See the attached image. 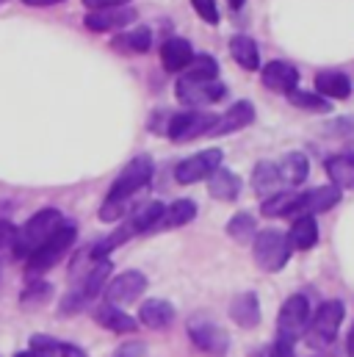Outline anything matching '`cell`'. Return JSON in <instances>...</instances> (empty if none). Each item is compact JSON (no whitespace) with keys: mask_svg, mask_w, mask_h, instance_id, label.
<instances>
[{"mask_svg":"<svg viewBox=\"0 0 354 357\" xmlns=\"http://www.w3.org/2000/svg\"><path fill=\"white\" fill-rule=\"evenodd\" d=\"M67 225V219L61 216V211H56V208H45V211H39V213H33L28 222H25V227L22 230H17V238H14V255H20V258H31L53 233H59L61 227Z\"/></svg>","mask_w":354,"mask_h":357,"instance_id":"obj_1","label":"cell"},{"mask_svg":"<svg viewBox=\"0 0 354 357\" xmlns=\"http://www.w3.org/2000/svg\"><path fill=\"white\" fill-rule=\"evenodd\" d=\"M310 327V302L302 294H293L285 299V305L279 307L277 316V341L293 344L299 341Z\"/></svg>","mask_w":354,"mask_h":357,"instance_id":"obj_2","label":"cell"},{"mask_svg":"<svg viewBox=\"0 0 354 357\" xmlns=\"http://www.w3.org/2000/svg\"><path fill=\"white\" fill-rule=\"evenodd\" d=\"M344 316H346V307L341 299H330L324 302L316 316H310V327H307V344L310 347H327L338 338V330L344 324Z\"/></svg>","mask_w":354,"mask_h":357,"instance_id":"obj_3","label":"cell"},{"mask_svg":"<svg viewBox=\"0 0 354 357\" xmlns=\"http://www.w3.org/2000/svg\"><path fill=\"white\" fill-rule=\"evenodd\" d=\"M291 241L285 233L279 230H263L255 236V244H252V252H255V261L263 271H279L285 268V264L291 261Z\"/></svg>","mask_w":354,"mask_h":357,"instance_id":"obj_4","label":"cell"},{"mask_svg":"<svg viewBox=\"0 0 354 357\" xmlns=\"http://www.w3.org/2000/svg\"><path fill=\"white\" fill-rule=\"evenodd\" d=\"M75 227L72 225H64L59 233H53L31 258H28V271L31 274H42V271H47V268H53L67 252H70V247L75 244Z\"/></svg>","mask_w":354,"mask_h":357,"instance_id":"obj_5","label":"cell"},{"mask_svg":"<svg viewBox=\"0 0 354 357\" xmlns=\"http://www.w3.org/2000/svg\"><path fill=\"white\" fill-rule=\"evenodd\" d=\"M150 178H153V161H150L147 155L133 158V161L119 172V178L114 180V185H111V191H108V199H111V202H128V197H133L141 185H147Z\"/></svg>","mask_w":354,"mask_h":357,"instance_id":"obj_6","label":"cell"},{"mask_svg":"<svg viewBox=\"0 0 354 357\" xmlns=\"http://www.w3.org/2000/svg\"><path fill=\"white\" fill-rule=\"evenodd\" d=\"M188 338L194 341L197 349L213 357H224L230 349V335L210 319H191L188 321Z\"/></svg>","mask_w":354,"mask_h":357,"instance_id":"obj_7","label":"cell"},{"mask_svg":"<svg viewBox=\"0 0 354 357\" xmlns=\"http://www.w3.org/2000/svg\"><path fill=\"white\" fill-rule=\"evenodd\" d=\"M222 167V150H199L197 155L180 161L175 169V178L180 185H191V183H199V180H208L216 169Z\"/></svg>","mask_w":354,"mask_h":357,"instance_id":"obj_8","label":"cell"},{"mask_svg":"<svg viewBox=\"0 0 354 357\" xmlns=\"http://www.w3.org/2000/svg\"><path fill=\"white\" fill-rule=\"evenodd\" d=\"M147 291V277L141 271H122L114 280H108L105 285V299L108 305H128L133 299H139Z\"/></svg>","mask_w":354,"mask_h":357,"instance_id":"obj_9","label":"cell"},{"mask_svg":"<svg viewBox=\"0 0 354 357\" xmlns=\"http://www.w3.org/2000/svg\"><path fill=\"white\" fill-rule=\"evenodd\" d=\"M177 100L185 105H208L224 97V86L219 81H194V78H183L177 81Z\"/></svg>","mask_w":354,"mask_h":357,"instance_id":"obj_10","label":"cell"},{"mask_svg":"<svg viewBox=\"0 0 354 357\" xmlns=\"http://www.w3.org/2000/svg\"><path fill=\"white\" fill-rule=\"evenodd\" d=\"M216 116L213 114H199V111H188V114H177L169 122V139L172 142H191L202 133H208L213 128Z\"/></svg>","mask_w":354,"mask_h":357,"instance_id":"obj_11","label":"cell"},{"mask_svg":"<svg viewBox=\"0 0 354 357\" xmlns=\"http://www.w3.org/2000/svg\"><path fill=\"white\" fill-rule=\"evenodd\" d=\"M341 188L338 185H318L310 191H299V205H296V216H313V213H324L330 208H335L341 202Z\"/></svg>","mask_w":354,"mask_h":357,"instance_id":"obj_12","label":"cell"},{"mask_svg":"<svg viewBox=\"0 0 354 357\" xmlns=\"http://www.w3.org/2000/svg\"><path fill=\"white\" fill-rule=\"evenodd\" d=\"M252 119H255V105H252L249 100H241V102L230 105L222 116H216V122H213V128L208 130V136H227V133H233V130L247 128Z\"/></svg>","mask_w":354,"mask_h":357,"instance_id":"obj_13","label":"cell"},{"mask_svg":"<svg viewBox=\"0 0 354 357\" xmlns=\"http://www.w3.org/2000/svg\"><path fill=\"white\" fill-rule=\"evenodd\" d=\"M263 78V86L271 91H279V94H291L299 84V70L288 61H268L261 73Z\"/></svg>","mask_w":354,"mask_h":357,"instance_id":"obj_14","label":"cell"},{"mask_svg":"<svg viewBox=\"0 0 354 357\" xmlns=\"http://www.w3.org/2000/svg\"><path fill=\"white\" fill-rule=\"evenodd\" d=\"M136 20V11L133 8H125V6H116V8H100V11H88L86 17V28L88 31H114V28H122L128 22Z\"/></svg>","mask_w":354,"mask_h":357,"instance_id":"obj_15","label":"cell"},{"mask_svg":"<svg viewBox=\"0 0 354 357\" xmlns=\"http://www.w3.org/2000/svg\"><path fill=\"white\" fill-rule=\"evenodd\" d=\"M230 319L238 327H244V330L258 327V321H261V302H258V296L255 294H238L233 299V305H230Z\"/></svg>","mask_w":354,"mask_h":357,"instance_id":"obj_16","label":"cell"},{"mask_svg":"<svg viewBox=\"0 0 354 357\" xmlns=\"http://www.w3.org/2000/svg\"><path fill=\"white\" fill-rule=\"evenodd\" d=\"M316 91L327 100H346L352 94V81L338 70H324L316 75Z\"/></svg>","mask_w":354,"mask_h":357,"instance_id":"obj_17","label":"cell"},{"mask_svg":"<svg viewBox=\"0 0 354 357\" xmlns=\"http://www.w3.org/2000/svg\"><path fill=\"white\" fill-rule=\"evenodd\" d=\"M277 172H279V180H282V188H293L299 183L307 180V172H310V164L302 153H288L277 161Z\"/></svg>","mask_w":354,"mask_h":357,"instance_id":"obj_18","label":"cell"},{"mask_svg":"<svg viewBox=\"0 0 354 357\" xmlns=\"http://www.w3.org/2000/svg\"><path fill=\"white\" fill-rule=\"evenodd\" d=\"M139 321L150 330H164L175 321V307L167 302V299H150L141 305L139 310Z\"/></svg>","mask_w":354,"mask_h":357,"instance_id":"obj_19","label":"cell"},{"mask_svg":"<svg viewBox=\"0 0 354 357\" xmlns=\"http://www.w3.org/2000/svg\"><path fill=\"white\" fill-rule=\"evenodd\" d=\"M191 59H194V50H191V45H188V39L172 36V39H167L164 47H161V61H164V67H167L169 73L185 70V67L191 64Z\"/></svg>","mask_w":354,"mask_h":357,"instance_id":"obj_20","label":"cell"},{"mask_svg":"<svg viewBox=\"0 0 354 357\" xmlns=\"http://www.w3.org/2000/svg\"><path fill=\"white\" fill-rule=\"evenodd\" d=\"M164 213H167V208H164L158 199H150V202L139 205V208L130 213L128 227H130L133 233H147V230H153L155 225L164 222Z\"/></svg>","mask_w":354,"mask_h":357,"instance_id":"obj_21","label":"cell"},{"mask_svg":"<svg viewBox=\"0 0 354 357\" xmlns=\"http://www.w3.org/2000/svg\"><path fill=\"white\" fill-rule=\"evenodd\" d=\"M288 241L293 250H313L318 241V225L316 216H296L288 233Z\"/></svg>","mask_w":354,"mask_h":357,"instance_id":"obj_22","label":"cell"},{"mask_svg":"<svg viewBox=\"0 0 354 357\" xmlns=\"http://www.w3.org/2000/svg\"><path fill=\"white\" fill-rule=\"evenodd\" d=\"M208 191L216 197V199H224V202H233L236 197H238V191H241V180L236 172H230V169H224V167H219L210 178H208Z\"/></svg>","mask_w":354,"mask_h":357,"instance_id":"obj_23","label":"cell"},{"mask_svg":"<svg viewBox=\"0 0 354 357\" xmlns=\"http://www.w3.org/2000/svg\"><path fill=\"white\" fill-rule=\"evenodd\" d=\"M296 205H299V191H277L271 194L268 199H263V216H271V219H279V216H296Z\"/></svg>","mask_w":354,"mask_h":357,"instance_id":"obj_24","label":"cell"},{"mask_svg":"<svg viewBox=\"0 0 354 357\" xmlns=\"http://www.w3.org/2000/svg\"><path fill=\"white\" fill-rule=\"evenodd\" d=\"M252 188L258 194H277V191H285L282 188V180H279V172H277V161H261L252 172Z\"/></svg>","mask_w":354,"mask_h":357,"instance_id":"obj_25","label":"cell"},{"mask_svg":"<svg viewBox=\"0 0 354 357\" xmlns=\"http://www.w3.org/2000/svg\"><path fill=\"white\" fill-rule=\"evenodd\" d=\"M230 53H233V59L244 67V70H261V53H258V45H255V39H249V36H233L230 39Z\"/></svg>","mask_w":354,"mask_h":357,"instance_id":"obj_26","label":"cell"},{"mask_svg":"<svg viewBox=\"0 0 354 357\" xmlns=\"http://www.w3.org/2000/svg\"><path fill=\"white\" fill-rule=\"evenodd\" d=\"M327 175L332 180V185L344 188H354V161L346 155H335L327 161Z\"/></svg>","mask_w":354,"mask_h":357,"instance_id":"obj_27","label":"cell"},{"mask_svg":"<svg viewBox=\"0 0 354 357\" xmlns=\"http://www.w3.org/2000/svg\"><path fill=\"white\" fill-rule=\"evenodd\" d=\"M97 321H100L105 330H114V333H133V330H136V321H133L128 313H122L116 305H108V307L97 310Z\"/></svg>","mask_w":354,"mask_h":357,"instance_id":"obj_28","label":"cell"},{"mask_svg":"<svg viewBox=\"0 0 354 357\" xmlns=\"http://www.w3.org/2000/svg\"><path fill=\"white\" fill-rule=\"evenodd\" d=\"M194 216H197V205L191 199H177V202H172L167 208L161 225H167V227H183V225L194 222Z\"/></svg>","mask_w":354,"mask_h":357,"instance_id":"obj_29","label":"cell"},{"mask_svg":"<svg viewBox=\"0 0 354 357\" xmlns=\"http://www.w3.org/2000/svg\"><path fill=\"white\" fill-rule=\"evenodd\" d=\"M227 236L236 238V241H249L258 236V225H255V216L252 213H236L230 222H227Z\"/></svg>","mask_w":354,"mask_h":357,"instance_id":"obj_30","label":"cell"},{"mask_svg":"<svg viewBox=\"0 0 354 357\" xmlns=\"http://www.w3.org/2000/svg\"><path fill=\"white\" fill-rule=\"evenodd\" d=\"M288 100H291L296 108H302V111H313V114H327V111L332 108L327 97H321V94H310V91L293 89L291 94H288Z\"/></svg>","mask_w":354,"mask_h":357,"instance_id":"obj_31","label":"cell"},{"mask_svg":"<svg viewBox=\"0 0 354 357\" xmlns=\"http://www.w3.org/2000/svg\"><path fill=\"white\" fill-rule=\"evenodd\" d=\"M185 70H188V78L194 81H216L219 75V64L213 56H194Z\"/></svg>","mask_w":354,"mask_h":357,"instance_id":"obj_32","label":"cell"},{"mask_svg":"<svg viewBox=\"0 0 354 357\" xmlns=\"http://www.w3.org/2000/svg\"><path fill=\"white\" fill-rule=\"evenodd\" d=\"M53 294V288L45 282V280H33L25 291H22V305H39V302H47Z\"/></svg>","mask_w":354,"mask_h":357,"instance_id":"obj_33","label":"cell"},{"mask_svg":"<svg viewBox=\"0 0 354 357\" xmlns=\"http://www.w3.org/2000/svg\"><path fill=\"white\" fill-rule=\"evenodd\" d=\"M122 39H125V47L133 50V53H147L150 45H153V33H150L147 28H139V31H133V33H125Z\"/></svg>","mask_w":354,"mask_h":357,"instance_id":"obj_34","label":"cell"},{"mask_svg":"<svg viewBox=\"0 0 354 357\" xmlns=\"http://www.w3.org/2000/svg\"><path fill=\"white\" fill-rule=\"evenodd\" d=\"M191 6H194V11L205 20V22H210V25H216L219 22V8H216V0H191Z\"/></svg>","mask_w":354,"mask_h":357,"instance_id":"obj_35","label":"cell"},{"mask_svg":"<svg viewBox=\"0 0 354 357\" xmlns=\"http://www.w3.org/2000/svg\"><path fill=\"white\" fill-rule=\"evenodd\" d=\"M261 357H296V355H293V344L274 341L268 349H263V352H261Z\"/></svg>","mask_w":354,"mask_h":357,"instance_id":"obj_36","label":"cell"},{"mask_svg":"<svg viewBox=\"0 0 354 357\" xmlns=\"http://www.w3.org/2000/svg\"><path fill=\"white\" fill-rule=\"evenodd\" d=\"M14 238H17V230L8 222H0V250L3 247H14Z\"/></svg>","mask_w":354,"mask_h":357,"instance_id":"obj_37","label":"cell"},{"mask_svg":"<svg viewBox=\"0 0 354 357\" xmlns=\"http://www.w3.org/2000/svg\"><path fill=\"white\" fill-rule=\"evenodd\" d=\"M128 0H84L88 11H100V8H116V6H125Z\"/></svg>","mask_w":354,"mask_h":357,"instance_id":"obj_38","label":"cell"},{"mask_svg":"<svg viewBox=\"0 0 354 357\" xmlns=\"http://www.w3.org/2000/svg\"><path fill=\"white\" fill-rule=\"evenodd\" d=\"M56 357H86V352L78 349V347H72V344H61V341H59V352H56Z\"/></svg>","mask_w":354,"mask_h":357,"instance_id":"obj_39","label":"cell"},{"mask_svg":"<svg viewBox=\"0 0 354 357\" xmlns=\"http://www.w3.org/2000/svg\"><path fill=\"white\" fill-rule=\"evenodd\" d=\"M28 6H56V3H64V0H22Z\"/></svg>","mask_w":354,"mask_h":357,"instance_id":"obj_40","label":"cell"},{"mask_svg":"<svg viewBox=\"0 0 354 357\" xmlns=\"http://www.w3.org/2000/svg\"><path fill=\"white\" fill-rule=\"evenodd\" d=\"M346 349H349V355L354 357V327H352V333H349V338H346Z\"/></svg>","mask_w":354,"mask_h":357,"instance_id":"obj_41","label":"cell"},{"mask_svg":"<svg viewBox=\"0 0 354 357\" xmlns=\"http://www.w3.org/2000/svg\"><path fill=\"white\" fill-rule=\"evenodd\" d=\"M14 357H45V355H39V352H33V349H28V352H20V355H14Z\"/></svg>","mask_w":354,"mask_h":357,"instance_id":"obj_42","label":"cell"},{"mask_svg":"<svg viewBox=\"0 0 354 357\" xmlns=\"http://www.w3.org/2000/svg\"><path fill=\"white\" fill-rule=\"evenodd\" d=\"M227 3H230L233 8H241V6H244V0H227Z\"/></svg>","mask_w":354,"mask_h":357,"instance_id":"obj_43","label":"cell"}]
</instances>
